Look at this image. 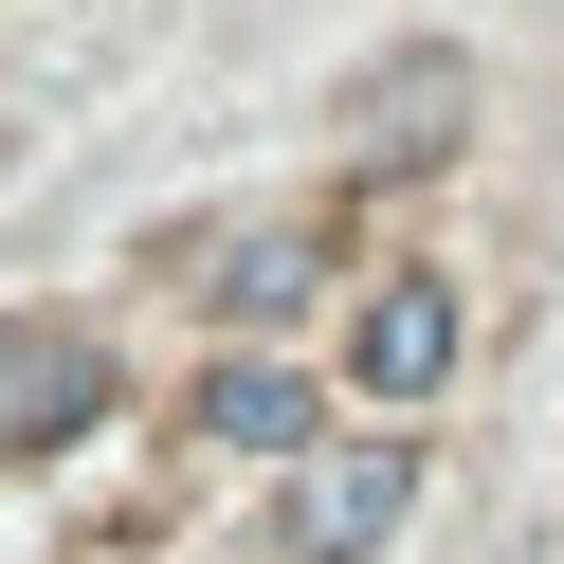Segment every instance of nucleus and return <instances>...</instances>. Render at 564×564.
<instances>
[{
    "label": "nucleus",
    "instance_id": "39448f33",
    "mask_svg": "<svg viewBox=\"0 0 564 564\" xmlns=\"http://www.w3.org/2000/svg\"><path fill=\"white\" fill-rule=\"evenodd\" d=\"M437 382H455V292L401 273V292L365 310V401H437Z\"/></svg>",
    "mask_w": 564,
    "mask_h": 564
},
{
    "label": "nucleus",
    "instance_id": "f03ea898",
    "mask_svg": "<svg viewBox=\"0 0 564 564\" xmlns=\"http://www.w3.org/2000/svg\"><path fill=\"white\" fill-rule=\"evenodd\" d=\"M455 110H474V55H437V37L346 74V147H365V164H437V147H455Z\"/></svg>",
    "mask_w": 564,
    "mask_h": 564
},
{
    "label": "nucleus",
    "instance_id": "20e7f679",
    "mask_svg": "<svg viewBox=\"0 0 564 564\" xmlns=\"http://www.w3.org/2000/svg\"><path fill=\"white\" fill-rule=\"evenodd\" d=\"M310 273H328V219H237V237H200V310H219V328L310 310Z\"/></svg>",
    "mask_w": 564,
    "mask_h": 564
},
{
    "label": "nucleus",
    "instance_id": "7ed1b4c3",
    "mask_svg": "<svg viewBox=\"0 0 564 564\" xmlns=\"http://www.w3.org/2000/svg\"><path fill=\"white\" fill-rule=\"evenodd\" d=\"M91 382H110V365H91V328H55V310H0V455H55V437L91 419Z\"/></svg>",
    "mask_w": 564,
    "mask_h": 564
},
{
    "label": "nucleus",
    "instance_id": "f257e3e1",
    "mask_svg": "<svg viewBox=\"0 0 564 564\" xmlns=\"http://www.w3.org/2000/svg\"><path fill=\"white\" fill-rule=\"evenodd\" d=\"M401 510H419V437H328V455H292V564H365Z\"/></svg>",
    "mask_w": 564,
    "mask_h": 564
},
{
    "label": "nucleus",
    "instance_id": "423d86ee",
    "mask_svg": "<svg viewBox=\"0 0 564 564\" xmlns=\"http://www.w3.org/2000/svg\"><path fill=\"white\" fill-rule=\"evenodd\" d=\"M200 437H219V455H310V382H292V365H256V346H237V365L200 382Z\"/></svg>",
    "mask_w": 564,
    "mask_h": 564
}]
</instances>
